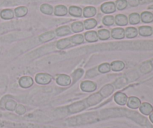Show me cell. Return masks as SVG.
I'll list each match as a JSON object with an SVG mask.
<instances>
[{
    "label": "cell",
    "mask_w": 153,
    "mask_h": 128,
    "mask_svg": "<svg viewBox=\"0 0 153 128\" xmlns=\"http://www.w3.org/2000/svg\"><path fill=\"white\" fill-rule=\"evenodd\" d=\"M127 117L128 118L134 120V121L142 124L144 118L140 116L137 112L128 110L123 108H110V109H102L97 112H88L77 116L72 117L66 121L68 126H80L85 124H94L103 120L108 118H119V117Z\"/></svg>",
    "instance_id": "obj_1"
},
{
    "label": "cell",
    "mask_w": 153,
    "mask_h": 128,
    "mask_svg": "<svg viewBox=\"0 0 153 128\" xmlns=\"http://www.w3.org/2000/svg\"><path fill=\"white\" fill-rule=\"evenodd\" d=\"M55 50V46L54 44H49L47 45V46H42V47L38 48V49H35L34 51L25 55L23 58V60H25V61H31V60L36 59V58H39V57L42 56L45 54H48Z\"/></svg>",
    "instance_id": "obj_2"
},
{
    "label": "cell",
    "mask_w": 153,
    "mask_h": 128,
    "mask_svg": "<svg viewBox=\"0 0 153 128\" xmlns=\"http://www.w3.org/2000/svg\"><path fill=\"white\" fill-rule=\"evenodd\" d=\"M36 44H37V42H36L35 39L25 41L22 43H19L18 46H15L11 51H10L9 54H10V57H15L16 55H20L21 53H23L25 51L28 50L31 47L35 46Z\"/></svg>",
    "instance_id": "obj_3"
},
{
    "label": "cell",
    "mask_w": 153,
    "mask_h": 128,
    "mask_svg": "<svg viewBox=\"0 0 153 128\" xmlns=\"http://www.w3.org/2000/svg\"><path fill=\"white\" fill-rule=\"evenodd\" d=\"M67 58V54L65 53H61L58 54V55H52L50 56H47L46 58H43L40 61H38L37 62V65L40 66H45L48 65V64H53V63L58 62V61H63V60Z\"/></svg>",
    "instance_id": "obj_4"
},
{
    "label": "cell",
    "mask_w": 153,
    "mask_h": 128,
    "mask_svg": "<svg viewBox=\"0 0 153 128\" xmlns=\"http://www.w3.org/2000/svg\"><path fill=\"white\" fill-rule=\"evenodd\" d=\"M0 127L4 128H39L38 126L32 124H22V123L9 122L0 121Z\"/></svg>",
    "instance_id": "obj_5"
},
{
    "label": "cell",
    "mask_w": 153,
    "mask_h": 128,
    "mask_svg": "<svg viewBox=\"0 0 153 128\" xmlns=\"http://www.w3.org/2000/svg\"><path fill=\"white\" fill-rule=\"evenodd\" d=\"M102 96L100 94V92L95 93V94H92L90 97H88V98L86 99V100L85 102V104L87 107H91V106H96L98 103H100L102 100H103Z\"/></svg>",
    "instance_id": "obj_6"
},
{
    "label": "cell",
    "mask_w": 153,
    "mask_h": 128,
    "mask_svg": "<svg viewBox=\"0 0 153 128\" xmlns=\"http://www.w3.org/2000/svg\"><path fill=\"white\" fill-rule=\"evenodd\" d=\"M85 109H86V106H85V102L84 101L76 102V103H73L70 106H69L68 107H67V110L68 114L78 113V112H80L82 111L85 110Z\"/></svg>",
    "instance_id": "obj_7"
},
{
    "label": "cell",
    "mask_w": 153,
    "mask_h": 128,
    "mask_svg": "<svg viewBox=\"0 0 153 128\" xmlns=\"http://www.w3.org/2000/svg\"><path fill=\"white\" fill-rule=\"evenodd\" d=\"M52 76L48 73H38L35 76V81L40 85H46L52 81Z\"/></svg>",
    "instance_id": "obj_8"
},
{
    "label": "cell",
    "mask_w": 153,
    "mask_h": 128,
    "mask_svg": "<svg viewBox=\"0 0 153 128\" xmlns=\"http://www.w3.org/2000/svg\"><path fill=\"white\" fill-rule=\"evenodd\" d=\"M100 9L104 13H112L116 11V5L113 1H107L102 4Z\"/></svg>",
    "instance_id": "obj_9"
},
{
    "label": "cell",
    "mask_w": 153,
    "mask_h": 128,
    "mask_svg": "<svg viewBox=\"0 0 153 128\" xmlns=\"http://www.w3.org/2000/svg\"><path fill=\"white\" fill-rule=\"evenodd\" d=\"M81 88L86 92H92L97 89V84L92 81H84L81 83Z\"/></svg>",
    "instance_id": "obj_10"
},
{
    "label": "cell",
    "mask_w": 153,
    "mask_h": 128,
    "mask_svg": "<svg viewBox=\"0 0 153 128\" xmlns=\"http://www.w3.org/2000/svg\"><path fill=\"white\" fill-rule=\"evenodd\" d=\"M114 88L113 85H111V84H107V85H104L99 92L102 96L103 98H106L108 96H110L114 92Z\"/></svg>",
    "instance_id": "obj_11"
},
{
    "label": "cell",
    "mask_w": 153,
    "mask_h": 128,
    "mask_svg": "<svg viewBox=\"0 0 153 128\" xmlns=\"http://www.w3.org/2000/svg\"><path fill=\"white\" fill-rule=\"evenodd\" d=\"M56 82L58 85L62 86H67L71 84V78L65 74H61L57 77Z\"/></svg>",
    "instance_id": "obj_12"
},
{
    "label": "cell",
    "mask_w": 153,
    "mask_h": 128,
    "mask_svg": "<svg viewBox=\"0 0 153 128\" xmlns=\"http://www.w3.org/2000/svg\"><path fill=\"white\" fill-rule=\"evenodd\" d=\"M114 100L117 104L120 105V106H124V105L126 104L128 97L124 93L117 92L114 95Z\"/></svg>",
    "instance_id": "obj_13"
},
{
    "label": "cell",
    "mask_w": 153,
    "mask_h": 128,
    "mask_svg": "<svg viewBox=\"0 0 153 128\" xmlns=\"http://www.w3.org/2000/svg\"><path fill=\"white\" fill-rule=\"evenodd\" d=\"M127 106L133 109H136L140 107L141 102L139 98L136 97H130L127 100Z\"/></svg>",
    "instance_id": "obj_14"
},
{
    "label": "cell",
    "mask_w": 153,
    "mask_h": 128,
    "mask_svg": "<svg viewBox=\"0 0 153 128\" xmlns=\"http://www.w3.org/2000/svg\"><path fill=\"white\" fill-rule=\"evenodd\" d=\"M55 32L53 31H47V32H45L43 34H40L39 36V40L41 43H45V42H48L49 40H52V39L55 38Z\"/></svg>",
    "instance_id": "obj_15"
},
{
    "label": "cell",
    "mask_w": 153,
    "mask_h": 128,
    "mask_svg": "<svg viewBox=\"0 0 153 128\" xmlns=\"http://www.w3.org/2000/svg\"><path fill=\"white\" fill-rule=\"evenodd\" d=\"M19 84L22 88H29L33 85V79L30 76H22L19 79Z\"/></svg>",
    "instance_id": "obj_16"
},
{
    "label": "cell",
    "mask_w": 153,
    "mask_h": 128,
    "mask_svg": "<svg viewBox=\"0 0 153 128\" xmlns=\"http://www.w3.org/2000/svg\"><path fill=\"white\" fill-rule=\"evenodd\" d=\"M111 36L113 38L117 39H123L125 37V30L122 28H115L112 29L111 31Z\"/></svg>",
    "instance_id": "obj_17"
},
{
    "label": "cell",
    "mask_w": 153,
    "mask_h": 128,
    "mask_svg": "<svg viewBox=\"0 0 153 128\" xmlns=\"http://www.w3.org/2000/svg\"><path fill=\"white\" fill-rule=\"evenodd\" d=\"M140 111L145 115H149L153 111V106L149 103H143L140 106Z\"/></svg>",
    "instance_id": "obj_18"
},
{
    "label": "cell",
    "mask_w": 153,
    "mask_h": 128,
    "mask_svg": "<svg viewBox=\"0 0 153 128\" xmlns=\"http://www.w3.org/2000/svg\"><path fill=\"white\" fill-rule=\"evenodd\" d=\"M55 33H56L57 36H58V37L68 35L71 33V28L68 25H64V26H61L57 28Z\"/></svg>",
    "instance_id": "obj_19"
},
{
    "label": "cell",
    "mask_w": 153,
    "mask_h": 128,
    "mask_svg": "<svg viewBox=\"0 0 153 128\" xmlns=\"http://www.w3.org/2000/svg\"><path fill=\"white\" fill-rule=\"evenodd\" d=\"M138 33L143 37H149L152 34V28L149 25H143L139 28Z\"/></svg>",
    "instance_id": "obj_20"
},
{
    "label": "cell",
    "mask_w": 153,
    "mask_h": 128,
    "mask_svg": "<svg viewBox=\"0 0 153 128\" xmlns=\"http://www.w3.org/2000/svg\"><path fill=\"white\" fill-rule=\"evenodd\" d=\"M97 13V9L96 7H93V6H88L84 8L83 10V16L85 17L90 18L94 16Z\"/></svg>",
    "instance_id": "obj_21"
},
{
    "label": "cell",
    "mask_w": 153,
    "mask_h": 128,
    "mask_svg": "<svg viewBox=\"0 0 153 128\" xmlns=\"http://www.w3.org/2000/svg\"><path fill=\"white\" fill-rule=\"evenodd\" d=\"M85 37L87 41L91 42V43L97 42L99 39L98 34H97V33L95 31H90L86 32L85 34Z\"/></svg>",
    "instance_id": "obj_22"
},
{
    "label": "cell",
    "mask_w": 153,
    "mask_h": 128,
    "mask_svg": "<svg viewBox=\"0 0 153 128\" xmlns=\"http://www.w3.org/2000/svg\"><path fill=\"white\" fill-rule=\"evenodd\" d=\"M114 19L117 25H120V26L126 25L128 22V18H127V16L124 14H117Z\"/></svg>",
    "instance_id": "obj_23"
},
{
    "label": "cell",
    "mask_w": 153,
    "mask_h": 128,
    "mask_svg": "<svg viewBox=\"0 0 153 128\" xmlns=\"http://www.w3.org/2000/svg\"><path fill=\"white\" fill-rule=\"evenodd\" d=\"M68 12L67 7L62 4H60V5L55 6V9H54V13L56 16H65L66 14Z\"/></svg>",
    "instance_id": "obj_24"
},
{
    "label": "cell",
    "mask_w": 153,
    "mask_h": 128,
    "mask_svg": "<svg viewBox=\"0 0 153 128\" xmlns=\"http://www.w3.org/2000/svg\"><path fill=\"white\" fill-rule=\"evenodd\" d=\"M140 20L144 23H150L153 22V13L149 11H144L140 15Z\"/></svg>",
    "instance_id": "obj_25"
},
{
    "label": "cell",
    "mask_w": 153,
    "mask_h": 128,
    "mask_svg": "<svg viewBox=\"0 0 153 128\" xmlns=\"http://www.w3.org/2000/svg\"><path fill=\"white\" fill-rule=\"evenodd\" d=\"M69 13L73 16L80 17L82 15V9L78 6H70L69 8Z\"/></svg>",
    "instance_id": "obj_26"
},
{
    "label": "cell",
    "mask_w": 153,
    "mask_h": 128,
    "mask_svg": "<svg viewBox=\"0 0 153 128\" xmlns=\"http://www.w3.org/2000/svg\"><path fill=\"white\" fill-rule=\"evenodd\" d=\"M71 44V40L70 38H64L58 40L57 42L56 46L58 49H64L65 48H67Z\"/></svg>",
    "instance_id": "obj_27"
},
{
    "label": "cell",
    "mask_w": 153,
    "mask_h": 128,
    "mask_svg": "<svg viewBox=\"0 0 153 128\" xmlns=\"http://www.w3.org/2000/svg\"><path fill=\"white\" fill-rule=\"evenodd\" d=\"M138 34V31L134 27H128L125 30V36H126L127 38H134L137 37Z\"/></svg>",
    "instance_id": "obj_28"
},
{
    "label": "cell",
    "mask_w": 153,
    "mask_h": 128,
    "mask_svg": "<svg viewBox=\"0 0 153 128\" xmlns=\"http://www.w3.org/2000/svg\"><path fill=\"white\" fill-rule=\"evenodd\" d=\"M125 68V63L122 61H115L111 63V69L114 71H120Z\"/></svg>",
    "instance_id": "obj_29"
},
{
    "label": "cell",
    "mask_w": 153,
    "mask_h": 128,
    "mask_svg": "<svg viewBox=\"0 0 153 128\" xmlns=\"http://www.w3.org/2000/svg\"><path fill=\"white\" fill-rule=\"evenodd\" d=\"M16 106V102L12 99H8V97H5V103H4V108L9 111L15 110Z\"/></svg>",
    "instance_id": "obj_30"
},
{
    "label": "cell",
    "mask_w": 153,
    "mask_h": 128,
    "mask_svg": "<svg viewBox=\"0 0 153 128\" xmlns=\"http://www.w3.org/2000/svg\"><path fill=\"white\" fill-rule=\"evenodd\" d=\"M0 16L4 19H11L14 16V13L11 9H4L1 11Z\"/></svg>",
    "instance_id": "obj_31"
},
{
    "label": "cell",
    "mask_w": 153,
    "mask_h": 128,
    "mask_svg": "<svg viewBox=\"0 0 153 128\" xmlns=\"http://www.w3.org/2000/svg\"><path fill=\"white\" fill-rule=\"evenodd\" d=\"M40 11L44 14L51 15L54 12V8L52 5L49 4H43L40 7Z\"/></svg>",
    "instance_id": "obj_32"
},
{
    "label": "cell",
    "mask_w": 153,
    "mask_h": 128,
    "mask_svg": "<svg viewBox=\"0 0 153 128\" xmlns=\"http://www.w3.org/2000/svg\"><path fill=\"white\" fill-rule=\"evenodd\" d=\"M84 24L82 23V22H74L72 23L71 25V30L75 33H77V32H81L84 30Z\"/></svg>",
    "instance_id": "obj_33"
},
{
    "label": "cell",
    "mask_w": 153,
    "mask_h": 128,
    "mask_svg": "<svg viewBox=\"0 0 153 128\" xmlns=\"http://www.w3.org/2000/svg\"><path fill=\"white\" fill-rule=\"evenodd\" d=\"M152 66L151 64V61H146L143 63L140 67V70L142 73H148L152 71Z\"/></svg>",
    "instance_id": "obj_34"
},
{
    "label": "cell",
    "mask_w": 153,
    "mask_h": 128,
    "mask_svg": "<svg viewBox=\"0 0 153 128\" xmlns=\"http://www.w3.org/2000/svg\"><path fill=\"white\" fill-rule=\"evenodd\" d=\"M15 15L17 17H22V16H25L28 13V8L25 6H20L16 8H15Z\"/></svg>",
    "instance_id": "obj_35"
},
{
    "label": "cell",
    "mask_w": 153,
    "mask_h": 128,
    "mask_svg": "<svg viewBox=\"0 0 153 128\" xmlns=\"http://www.w3.org/2000/svg\"><path fill=\"white\" fill-rule=\"evenodd\" d=\"M130 24L131 25H137L140 22V15L137 13H132L129 15L128 19Z\"/></svg>",
    "instance_id": "obj_36"
},
{
    "label": "cell",
    "mask_w": 153,
    "mask_h": 128,
    "mask_svg": "<svg viewBox=\"0 0 153 128\" xmlns=\"http://www.w3.org/2000/svg\"><path fill=\"white\" fill-rule=\"evenodd\" d=\"M84 27H85L86 29H92V28H95L97 25V22L96 19H88L84 22Z\"/></svg>",
    "instance_id": "obj_37"
},
{
    "label": "cell",
    "mask_w": 153,
    "mask_h": 128,
    "mask_svg": "<svg viewBox=\"0 0 153 128\" xmlns=\"http://www.w3.org/2000/svg\"><path fill=\"white\" fill-rule=\"evenodd\" d=\"M97 34H98L99 38H100V40H108V39H109V37H110L111 36L110 31H109L108 29L99 30Z\"/></svg>",
    "instance_id": "obj_38"
},
{
    "label": "cell",
    "mask_w": 153,
    "mask_h": 128,
    "mask_svg": "<svg viewBox=\"0 0 153 128\" xmlns=\"http://www.w3.org/2000/svg\"><path fill=\"white\" fill-rule=\"evenodd\" d=\"M128 83L126 78V77H120L118 78L116 81L114 82V85L117 88H121L123 86H125L126 84Z\"/></svg>",
    "instance_id": "obj_39"
},
{
    "label": "cell",
    "mask_w": 153,
    "mask_h": 128,
    "mask_svg": "<svg viewBox=\"0 0 153 128\" xmlns=\"http://www.w3.org/2000/svg\"><path fill=\"white\" fill-rule=\"evenodd\" d=\"M70 40L74 44H81L84 42V36L82 34H76L70 37Z\"/></svg>",
    "instance_id": "obj_40"
},
{
    "label": "cell",
    "mask_w": 153,
    "mask_h": 128,
    "mask_svg": "<svg viewBox=\"0 0 153 128\" xmlns=\"http://www.w3.org/2000/svg\"><path fill=\"white\" fill-rule=\"evenodd\" d=\"M115 22L114 17L111 15H108V16H105L103 17L102 19V23L104 24L105 25H108V26H110V25H112Z\"/></svg>",
    "instance_id": "obj_41"
},
{
    "label": "cell",
    "mask_w": 153,
    "mask_h": 128,
    "mask_svg": "<svg viewBox=\"0 0 153 128\" xmlns=\"http://www.w3.org/2000/svg\"><path fill=\"white\" fill-rule=\"evenodd\" d=\"M98 70L100 73H108L111 70V65L108 63H103V64H100L98 67Z\"/></svg>",
    "instance_id": "obj_42"
},
{
    "label": "cell",
    "mask_w": 153,
    "mask_h": 128,
    "mask_svg": "<svg viewBox=\"0 0 153 128\" xmlns=\"http://www.w3.org/2000/svg\"><path fill=\"white\" fill-rule=\"evenodd\" d=\"M84 74V70L82 69H77L76 70H75L74 73L72 75V78L73 79V82H76V81L79 80Z\"/></svg>",
    "instance_id": "obj_43"
},
{
    "label": "cell",
    "mask_w": 153,
    "mask_h": 128,
    "mask_svg": "<svg viewBox=\"0 0 153 128\" xmlns=\"http://www.w3.org/2000/svg\"><path fill=\"white\" fill-rule=\"evenodd\" d=\"M115 5L116 8H117L118 10H124L128 5V1L127 0H117Z\"/></svg>",
    "instance_id": "obj_44"
},
{
    "label": "cell",
    "mask_w": 153,
    "mask_h": 128,
    "mask_svg": "<svg viewBox=\"0 0 153 128\" xmlns=\"http://www.w3.org/2000/svg\"><path fill=\"white\" fill-rule=\"evenodd\" d=\"M68 114L67 110V108H60V109H56L54 112V115L56 117H64Z\"/></svg>",
    "instance_id": "obj_45"
},
{
    "label": "cell",
    "mask_w": 153,
    "mask_h": 128,
    "mask_svg": "<svg viewBox=\"0 0 153 128\" xmlns=\"http://www.w3.org/2000/svg\"><path fill=\"white\" fill-rule=\"evenodd\" d=\"M99 73H100V72H99L98 68H97V67H95V68L91 69V70H88V71L87 72L86 76H88V77L92 78V77H94V76H98Z\"/></svg>",
    "instance_id": "obj_46"
},
{
    "label": "cell",
    "mask_w": 153,
    "mask_h": 128,
    "mask_svg": "<svg viewBox=\"0 0 153 128\" xmlns=\"http://www.w3.org/2000/svg\"><path fill=\"white\" fill-rule=\"evenodd\" d=\"M138 76H137V73L136 72H130V73H127L126 75V78L127 81L128 82H131V81H134V79H137Z\"/></svg>",
    "instance_id": "obj_47"
},
{
    "label": "cell",
    "mask_w": 153,
    "mask_h": 128,
    "mask_svg": "<svg viewBox=\"0 0 153 128\" xmlns=\"http://www.w3.org/2000/svg\"><path fill=\"white\" fill-rule=\"evenodd\" d=\"M15 111H16V113L18 114V115H24V114L25 113V112H26V109H25V106H22V105L19 104V105H17L16 107V109H15Z\"/></svg>",
    "instance_id": "obj_48"
},
{
    "label": "cell",
    "mask_w": 153,
    "mask_h": 128,
    "mask_svg": "<svg viewBox=\"0 0 153 128\" xmlns=\"http://www.w3.org/2000/svg\"><path fill=\"white\" fill-rule=\"evenodd\" d=\"M128 3L131 7H137L140 4V0H128Z\"/></svg>",
    "instance_id": "obj_49"
},
{
    "label": "cell",
    "mask_w": 153,
    "mask_h": 128,
    "mask_svg": "<svg viewBox=\"0 0 153 128\" xmlns=\"http://www.w3.org/2000/svg\"><path fill=\"white\" fill-rule=\"evenodd\" d=\"M149 120L151 121V122L153 123V111L151 112L150 115H149Z\"/></svg>",
    "instance_id": "obj_50"
},
{
    "label": "cell",
    "mask_w": 153,
    "mask_h": 128,
    "mask_svg": "<svg viewBox=\"0 0 153 128\" xmlns=\"http://www.w3.org/2000/svg\"><path fill=\"white\" fill-rule=\"evenodd\" d=\"M151 64H152V67H153V59L152 60V61H151Z\"/></svg>",
    "instance_id": "obj_51"
},
{
    "label": "cell",
    "mask_w": 153,
    "mask_h": 128,
    "mask_svg": "<svg viewBox=\"0 0 153 128\" xmlns=\"http://www.w3.org/2000/svg\"><path fill=\"white\" fill-rule=\"evenodd\" d=\"M152 34H153V28H152Z\"/></svg>",
    "instance_id": "obj_52"
}]
</instances>
